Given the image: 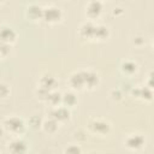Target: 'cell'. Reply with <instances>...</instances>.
<instances>
[{
	"label": "cell",
	"mask_w": 154,
	"mask_h": 154,
	"mask_svg": "<svg viewBox=\"0 0 154 154\" xmlns=\"http://www.w3.org/2000/svg\"><path fill=\"white\" fill-rule=\"evenodd\" d=\"M11 47L12 45L0 42V58H7L11 53Z\"/></svg>",
	"instance_id": "603a6c76"
},
{
	"label": "cell",
	"mask_w": 154,
	"mask_h": 154,
	"mask_svg": "<svg viewBox=\"0 0 154 154\" xmlns=\"http://www.w3.org/2000/svg\"><path fill=\"white\" fill-rule=\"evenodd\" d=\"M48 94H49V91H48V90L42 89V88H40V87H37V88H36V90H35V95L37 96V99H38V100H41V101H45V102L47 101Z\"/></svg>",
	"instance_id": "d4e9b609"
},
{
	"label": "cell",
	"mask_w": 154,
	"mask_h": 154,
	"mask_svg": "<svg viewBox=\"0 0 154 154\" xmlns=\"http://www.w3.org/2000/svg\"><path fill=\"white\" fill-rule=\"evenodd\" d=\"M120 71L124 76L126 77H131L137 73L138 71V65L134 61V60H130V59H126V60H123L122 64H120Z\"/></svg>",
	"instance_id": "9a60e30c"
},
{
	"label": "cell",
	"mask_w": 154,
	"mask_h": 154,
	"mask_svg": "<svg viewBox=\"0 0 154 154\" xmlns=\"http://www.w3.org/2000/svg\"><path fill=\"white\" fill-rule=\"evenodd\" d=\"M75 138L77 140V142H84L87 138V134L83 130H77L75 132Z\"/></svg>",
	"instance_id": "4316f807"
},
{
	"label": "cell",
	"mask_w": 154,
	"mask_h": 154,
	"mask_svg": "<svg viewBox=\"0 0 154 154\" xmlns=\"http://www.w3.org/2000/svg\"><path fill=\"white\" fill-rule=\"evenodd\" d=\"M1 125L5 130V132L10 134L13 137H20L26 130L25 122L17 116H11V117L5 118Z\"/></svg>",
	"instance_id": "6da1fadb"
},
{
	"label": "cell",
	"mask_w": 154,
	"mask_h": 154,
	"mask_svg": "<svg viewBox=\"0 0 154 154\" xmlns=\"http://www.w3.org/2000/svg\"><path fill=\"white\" fill-rule=\"evenodd\" d=\"M109 97H111V100H113L114 102H119V101L123 100L124 94H123V91H122L119 88H114V89H112V90L109 91Z\"/></svg>",
	"instance_id": "ffe728a7"
},
{
	"label": "cell",
	"mask_w": 154,
	"mask_h": 154,
	"mask_svg": "<svg viewBox=\"0 0 154 154\" xmlns=\"http://www.w3.org/2000/svg\"><path fill=\"white\" fill-rule=\"evenodd\" d=\"M64 152H65V153H72V154H78V153H81V152H82V149H81V147H79L78 144H71V146L66 147Z\"/></svg>",
	"instance_id": "484cf974"
},
{
	"label": "cell",
	"mask_w": 154,
	"mask_h": 154,
	"mask_svg": "<svg viewBox=\"0 0 154 154\" xmlns=\"http://www.w3.org/2000/svg\"><path fill=\"white\" fill-rule=\"evenodd\" d=\"M2 1H4V0H0V4H1V2H2Z\"/></svg>",
	"instance_id": "4dcf8cb0"
},
{
	"label": "cell",
	"mask_w": 154,
	"mask_h": 154,
	"mask_svg": "<svg viewBox=\"0 0 154 154\" xmlns=\"http://www.w3.org/2000/svg\"><path fill=\"white\" fill-rule=\"evenodd\" d=\"M7 150L13 154H22L28 150V146L23 140H20V137H13L7 146Z\"/></svg>",
	"instance_id": "4fadbf2b"
},
{
	"label": "cell",
	"mask_w": 154,
	"mask_h": 154,
	"mask_svg": "<svg viewBox=\"0 0 154 154\" xmlns=\"http://www.w3.org/2000/svg\"><path fill=\"white\" fill-rule=\"evenodd\" d=\"M11 94V88L7 83L0 82V99H6Z\"/></svg>",
	"instance_id": "7402d4cb"
},
{
	"label": "cell",
	"mask_w": 154,
	"mask_h": 154,
	"mask_svg": "<svg viewBox=\"0 0 154 154\" xmlns=\"http://www.w3.org/2000/svg\"><path fill=\"white\" fill-rule=\"evenodd\" d=\"M100 1H101V2H103V1H105V0H100Z\"/></svg>",
	"instance_id": "f546056e"
},
{
	"label": "cell",
	"mask_w": 154,
	"mask_h": 154,
	"mask_svg": "<svg viewBox=\"0 0 154 154\" xmlns=\"http://www.w3.org/2000/svg\"><path fill=\"white\" fill-rule=\"evenodd\" d=\"M57 84H58V82H57V78L54 76H52L49 73H45L40 77L37 87H40L42 89H46L48 91H52V90H55Z\"/></svg>",
	"instance_id": "7c38bea8"
},
{
	"label": "cell",
	"mask_w": 154,
	"mask_h": 154,
	"mask_svg": "<svg viewBox=\"0 0 154 154\" xmlns=\"http://www.w3.org/2000/svg\"><path fill=\"white\" fill-rule=\"evenodd\" d=\"M63 19V12L59 7L57 6H48V7H43V12H42V20L46 24H58L60 23Z\"/></svg>",
	"instance_id": "3957f363"
},
{
	"label": "cell",
	"mask_w": 154,
	"mask_h": 154,
	"mask_svg": "<svg viewBox=\"0 0 154 154\" xmlns=\"http://www.w3.org/2000/svg\"><path fill=\"white\" fill-rule=\"evenodd\" d=\"M28 124L32 129H40L41 125H42V119L38 116H31L28 120Z\"/></svg>",
	"instance_id": "44dd1931"
},
{
	"label": "cell",
	"mask_w": 154,
	"mask_h": 154,
	"mask_svg": "<svg viewBox=\"0 0 154 154\" xmlns=\"http://www.w3.org/2000/svg\"><path fill=\"white\" fill-rule=\"evenodd\" d=\"M123 13H124V10H123L122 7H114V8L112 10V14H113V16H117V17H118V16H122Z\"/></svg>",
	"instance_id": "83f0119b"
},
{
	"label": "cell",
	"mask_w": 154,
	"mask_h": 154,
	"mask_svg": "<svg viewBox=\"0 0 154 154\" xmlns=\"http://www.w3.org/2000/svg\"><path fill=\"white\" fill-rule=\"evenodd\" d=\"M77 95L73 91H66L64 94H61V105L66 106V107H75L77 105Z\"/></svg>",
	"instance_id": "ac0fdd59"
},
{
	"label": "cell",
	"mask_w": 154,
	"mask_h": 154,
	"mask_svg": "<svg viewBox=\"0 0 154 154\" xmlns=\"http://www.w3.org/2000/svg\"><path fill=\"white\" fill-rule=\"evenodd\" d=\"M88 129L90 132L97 136H107L112 130V125L108 120L102 118H93L88 122Z\"/></svg>",
	"instance_id": "7a4b0ae2"
},
{
	"label": "cell",
	"mask_w": 154,
	"mask_h": 154,
	"mask_svg": "<svg viewBox=\"0 0 154 154\" xmlns=\"http://www.w3.org/2000/svg\"><path fill=\"white\" fill-rule=\"evenodd\" d=\"M103 10V4L100 0H89L85 5V16L88 20H95L97 19Z\"/></svg>",
	"instance_id": "5b68a950"
},
{
	"label": "cell",
	"mask_w": 154,
	"mask_h": 154,
	"mask_svg": "<svg viewBox=\"0 0 154 154\" xmlns=\"http://www.w3.org/2000/svg\"><path fill=\"white\" fill-rule=\"evenodd\" d=\"M17 41V32L8 25H0V42L13 45Z\"/></svg>",
	"instance_id": "9c48e42d"
},
{
	"label": "cell",
	"mask_w": 154,
	"mask_h": 154,
	"mask_svg": "<svg viewBox=\"0 0 154 154\" xmlns=\"http://www.w3.org/2000/svg\"><path fill=\"white\" fill-rule=\"evenodd\" d=\"M69 84L72 90H77V91L84 90V78L82 71L73 72L69 78Z\"/></svg>",
	"instance_id": "5bb4252c"
},
{
	"label": "cell",
	"mask_w": 154,
	"mask_h": 154,
	"mask_svg": "<svg viewBox=\"0 0 154 154\" xmlns=\"http://www.w3.org/2000/svg\"><path fill=\"white\" fill-rule=\"evenodd\" d=\"M84 78V89L94 90L100 84V76L97 72L93 70H82Z\"/></svg>",
	"instance_id": "8992f818"
},
{
	"label": "cell",
	"mask_w": 154,
	"mask_h": 154,
	"mask_svg": "<svg viewBox=\"0 0 154 154\" xmlns=\"http://www.w3.org/2000/svg\"><path fill=\"white\" fill-rule=\"evenodd\" d=\"M46 102L49 103L52 107H55V106L61 105V93H59V91H57V90H52V91H49Z\"/></svg>",
	"instance_id": "d6986e66"
},
{
	"label": "cell",
	"mask_w": 154,
	"mask_h": 154,
	"mask_svg": "<svg viewBox=\"0 0 154 154\" xmlns=\"http://www.w3.org/2000/svg\"><path fill=\"white\" fill-rule=\"evenodd\" d=\"M49 117L54 118L59 123H65V122L70 120L71 112H70L69 107H66L64 105H59V106L52 107V111H51V116Z\"/></svg>",
	"instance_id": "52a82bcc"
},
{
	"label": "cell",
	"mask_w": 154,
	"mask_h": 154,
	"mask_svg": "<svg viewBox=\"0 0 154 154\" xmlns=\"http://www.w3.org/2000/svg\"><path fill=\"white\" fill-rule=\"evenodd\" d=\"M131 43H132L134 46H136V47H142V46L146 43V37H144L143 35H140V34L134 35V36L131 37Z\"/></svg>",
	"instance_id": "cb8c5ba5"
},
{
	"label": "cell",
	"mask_w": 154,
	"mask_h": 154,
	"mask_svg": "<svg viewBox=\"0 0 154 154\" xmlns=\"http://www.w3.org/2000/svg\"><path fill=\"white\" fill-rule=\"evenodd\" d=\"M42 12H43V7H41L37 4H31L25 10V17L28 18V20L31 22L42 20Z\"/></svg>",
	"instance_id": "8fae6325"
},
{
	"label": "cell",
	"mask_w": 154,
	"mask_h": 154,
	"mask_svg": "<svg viewBox=\"0 0 154 154\" xmlns=\"http://www.w3.org/2000/svg\"><path fill=\"white\" fill-rule=\"evenodd\" d=\"M94 30H95V23L93 20H87V22H84L79 26V29H78V36L82 40L91 41L94 38Z\"/></svg>",
	"instance_id": "ba28073f"
},
{
	"label": "cell",
	"mask_w": 154,
	"mask_h": 154,
	"mask_svg": "<svg viewBox=\"0 0 154 154\" xmlns=\"http://www.w3.org/2000/svg\"><path fill=\"white\" fill-rule=\"evenodd\" d=\"M131 95L135 99H140L144 102H150L153 99V89L147 85H143L141 88H134L131 90Z\"/></svg>",
	"instance_id": "30bf717a"
},
{
	"label": "cell",
	"mask_w": 154,
	"mask_h": 154,
	"mask_svg": "<svg viewBox=\"0 0 154 154\" xmlns=\"http://www.w3.org/2000/svg\"><path fill=\"white\" fill-rule=\"evenodd\" d=\"M111 32L108 26L103 24H95V30H94V38L93 41H105L109 37Z\"/></svg>",
	"instance_id": "e0dca14e"
},
{
	"label": "cell",
	"mask_w": 154,
	"mask_h": 154,
	"mask_svg": "<svg viewBox=\"0 0 154 154\" xmlns=\"http://www.w3.org/2000/svg\"><path fill=\"white\" fill-rule=\"evenodd\" d=\"M144 144H146V138L141 134H130L124 140V146L129 150H134V152L141 150L144 147Z\"/></svg>",
	"instance_id": "277c9868"
},
{
	"label": "cell",
	"mask_w": 154,
	"mask_h": 154,
	"mask_svg": "<svg viewBox=\"0 0 154 154\" xmlns=\"http://www.w3.org/2000/svg\"><path fill=\"white\" fill-rule=\"evenodd\" d=\"M4 134H5V130H4V128H2V125H0V138L4 136Z\"/></svg>",
	"instance_id": "f1b7e54d"
},
{
	"label": "cell",
	"mask_w": 154,
	"mask_h": 154,
	"mask_svg": "<svg viewBox=\"0 0 154 154\" xmlns=\"http://www.w3.org/2000/svg\"><path fill=\"white\" fill-rule=\"evenodd\" d=\"M59 125H60V123H59V122H57L54 118L49 117L48 119L42 120L41 129H42L46 134H48V135H54V134L59 130Z\"/></svg>",
	"instance_id": "2e32d148"
}]
</instances>
